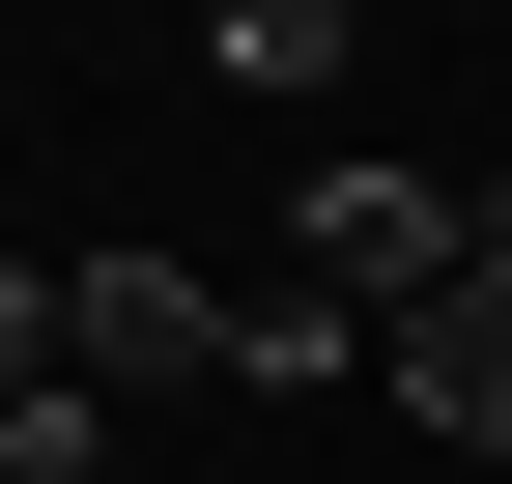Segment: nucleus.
<instances>
[{
    "instance_id": "obj_1",
    "label": "nucleus",
    "mask_w": 512,
    "mask_h": 484,
    "mask_svg": "<svg viewBox=\"0 0 512 484\" xmlns=\"http://www.w3.org/2000/svg\"><path fill=\"white\" fill-rule=\"evenodd\" d=\"M285 257L342 285L370 342H399L427 285H484V171H313V200H285Z\"/></svg>"
},
{
    "instance_id": "obj_2",
    "label": "nucleus",
    "mask_w": 512,
    "mask_h": 484,
    "mask_svg": "<svg viewBox=\"0 0 512 484\" xmlns=\"http://www.w3.org/2000/svg\"><path fill=\"white\" fill-rule=\"evenodd\" d=\"M256 285H171V257H57V342H86V399H256L228 371Z\"/></svg>"
},
{
    "instance_id": "obj_3",
    "label": "nucleus",
    "mask_w": 512,
    "mask_h": 484,
    "mask_svg": "<svg viewBox=\"0 0 512 484\" xmlns=\"http://www.w3.org/2000/svg\"><path fill=\"white\" fill-rule=\"evenodd\" d=\"M399 428L512 456V285H427V314H399Z\"/></svg>"
},
{
    "instance_id": "obj_4",
    "label": "nucleus",
    "mask_w": 512,
    "mask_h": 484,
    "mask_svg": "<svg viewBox=\"0 0 512 484\" xmlns=\"http://www.w3.org/2000/svg\"><path fill=\"white\" fill-rule=\"evenodd\" d=\"M200 57L285 114V86H342V57H370V0H200Z\"/></svg>"
},
{
    "instance_id": "obj_5",
    "label": "nucleus",
    "mask_w": 512,
    "mask_h": 484,
    "mask_svg": "<svg viewBox=\"0 0 512 484\" xmlns=\"http://www.w3.org/2000/svg\"><path fill=\"white\" fill-rule=\"evenodd\" d=\"M0 371H57V257H0Z\"/></svg>"
},
{
    "instance_id": "obj_6",
    "label": "nucleus",
    "mask_w": 512,
    "mask_h": 484,
    "mask_svg": "<svg viewBox=\"0 0 512 484\" xmlns=\"http://www.w3.org/2000/svg\"><path fill=\"white\" fill-rule=\"evenodd\" d=\"M484 285H512V171H484Z\"/></svg>"
}]
</instances>
